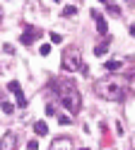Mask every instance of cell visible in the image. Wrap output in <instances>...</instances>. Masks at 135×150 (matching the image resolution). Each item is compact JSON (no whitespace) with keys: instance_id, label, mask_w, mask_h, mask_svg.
Returning <instances> with one entry per match:
<instances>
[{"instance_id":"6da1fadb","label":"cell","mask_w":135,"mask_h":150,"mask_svg":"<svg viewBox=\"0 0 135 150\" xmlns=\"http://www.w3.org/2000/svg\"><path fill=\"white\" fill-rule=\"evenodd\" d=\"M53 90L58 92V97H60V104L70 111V114H77V111L82 109V97L80 92H77V87L72 85V82L68 80H53Z\"/></svg>"},{"instance_id":"7a4b0ae2","label":"cell","mask_w":135,"mask_h":150,"mask_svg":"<svg viewBox=\"0 0 135 150\" xmlns=\"http://www.w3.org/2000/svg\"><path fill=\"white\" fill-rule=\"evenodd\" d=\"M94 92L101 99H111V102H116V99L123 97V87L118 85V82H113V80H99L94 85Z\"/></svg>"},{"instance_id":"3957f363","label":"cell","mask_w":135,"mask_h":150,"mask_svg":"<svg viewBox=\"0 0 135 150\" xmlns=\"http://www.w3.org/2000/svg\"><path fill=\"white\" fill-rule=\"evenodd\" d=\"M60 68L65 70V73H77L82 68V53H80V49H75V46H70V49H65L63 51V65Z\"/></svg>"},{"instance_id":"277c9868","label":"cell","mask_w":135,"mask_h":150,"mask_svg":"<svg viewBox=\"0 0 135 150\" xmlns=\"http://www.w3.org/2000/svg\"><path fill=\"white\" fill-rule=\"evenodd\" d=\"M7 90L12 92V97H15V104H17V107H27V97H24V92H22V87H19V82H17V80H10Z\"/></svg>"},{"instance_id":"5b68a950","label":"cell","mask_w":135,"mask_h":150,"mask_svg":"<svg viewBox=\"0 0 135 150\" xmlns=\"http://www.w3.org/2000/svg\"><path fill=\"white\" fill-rule=\"evenodd\" d=\"M39 36H41V32H39V29H32V27H27V32L22 34V39H19V41H22L24 46H32V44L39 39Z\"/></svg>"},{"instance_id":"8992f818","label":"cell","mask_w":135,"mask_h":150,"mask_svg":"<svg viewBox=\"0 0 135 150\" xmlns=\"http://www.w3.org/2000/svg\"><path fill=\"white\" fill-rule=\"evenodd\" d=\"M48 150H72V140L70 138H56Z\"/></svg>"},{"instance_id":"52a82bcc","label":"cell","mask_w":135,"mask_h":150,"mask_svg":"<svg viewBox=\"0 0 135 150\" xmlns=\"http://www.w3.org/2000/svg\"><path fill=\"white\" fill-rule=\"evenodd\" d=\"M92 17H94V22H96V32H99V34H106V32H109V27H106V20H104V17L99 15V12H92Z\"/></svg>"},{"instance_id":"ba28073f","label":"cell","mask_w":135,"mask_h":150,"mask_svg":"<svg viewBox=\"0 0 135 150\" xmlns=\"http://www.w3.org/2000/svg\"><path fill=\"white\" fill-rule=\"evenodd\" d=\"M12 143H15V136H12V133H5L3 138H0V150H10Z\"/></svg>"},{"instance_id":"9c48e42d","label":"cell","mask_w":135,"mask_h":150,"mask_svg":"<svg viewBox=\"0 0 135 150\" xmlns=\"http://www.w3.org/2000/svg\"><path fill=\"white\" fill-rule=\"evenodd\" d=\"M104 68L109 70V73H116V70H121V68H123V63H121V61H109Z\"/></svg>"},{"instance_id":"30bf717a","label":"cell","mask_w":135,"mask_h":150,"mask_svg":"<svg viewBox=\"0 0 135 150\" xmlns=\"http://www.w3.org/2000/svg\"><path fill=\"white\" fill-rule=\"evenodd\" d=\"M34 131H36V136H46V133H48V126L44 124V121H36V124H34Z\"/></svg>"},{"instance_id":"8fae6325","label":"cell","mask_w":135,"mask_h":150,"mask_svg":"<svg viewBox=\"0 0 135 150\" xmlns=\"http://www.w3.org/2000/svg\"><path fill=\"white\" fill-rule=\"evenodd\" d=\"M60 15H63V17H75V15H77V7H75V5H65L63 10H60Z\"/></svg>"},{"instance_id":"7c38bea8","label":"cell","mask_w":135,"mask_h":150,"mask_svg":"<svg viewBox=\"0 0 135 150\" xmlns=\"http://www.w3.org/2000/svg\"><path fill=\"white\" fill-rule=\"evenodd\" d=\"M106 7H109V15H113V17H121V7L116 5V3H106Z\"/></svg>"},{"instance_id":"4fadbf2b","label":"cell","mask_w":135,"mask_h":150,"mask_svg":"<svg viewBox=\"0 0 135 150\" xmlns=\"http://www.w3.org/2000/svg\"><path fill=\"white\" fill-rule=\"evenodd\" d=\"M106 51H109V44H106V41H104V44H99V46L94 49V53H96V56H104Z\"/></svg>"},{"instance_id":"5bb4252c","label":"cell","mask_w":135,"mask_h":150,"mask_svg":"<svg viewBox=\"0 0 135 150\" xmlns=\"http://www.w3.org/2000/svg\"><path fill=\"white\" fill-rule=\"evenodd\" d=\"M39 53H41V56H48V53H51V44H41V46H39Z\"/></svg>"},{"instance_id":"9a60e30c","label":"cell","mask_w":135,"mask_h":150,"mask_svg":"<svg viewBox=\"0 0 135 150\" xmlns=\"http://www.w3.org/2000/svg\"><path fill=\"white\" fill-rule=\"evenodd\" d=\"M0 107H3V111H5V114H12V104H10V102H3Z\"/></svg>"},{"instance_id":"2e32d148","label":"cell","mask_w":135,"mask_h":150,"mask_svg":"<svg viewBox=\"0 0 135 150\" xmlns=\"http://www.w3.org/2000/svg\"><path fill=\"white\" fill-rule=\"evenodd\" d=\"M27 150H39V140H29V143H27Z\"/></svg>"},{"instance_id":"e0dca14e","label":"cell","mask_w":135,"mask_h":150,"mask_svg":"<svg viewBox=\"0 0 135 150\" xmlns=\"http://www.w3.org/2000/svg\"><path fill=\"white\" fill-rule=\"evenodd\" d=\"M60 41H63L60 34H51V44H60Z\"/></svg>"},{"instance_id":"ac0fdd59","label":"cell","mask_w":135,"mask_h":150,"mask_svg":"<svg viewBox=\"0 0 135 150\" xmlns=\"http://www.w3.org/2000/svg\"><path fill=\"white\" fill-rule=\"evenodd\" d=\"M46 114H48V116H56V107L48 104V107H46Z\"/></svg>"},{"instance_id":"d6986e66","label":"cell","mask_w":135,"mask_h":150,"mask_svg":"<svg viewBox=\"0 0 135 150\" xmlns=\"http://www.w3.org/2000/svg\"><path fill=\"white\" fill-rule=\"evenodd\" d=\"M3 51H5V53H12L15 49H12V44H5V46H3Z\"/></svg>"},{"instance_id":"ffe728a7","label":"cell","mask_w":135,"mask_h":150,"mask_svg":"<svg viewBox=\"0 0 135 150\" xmlns=\"http://www.w3.org/2000/svg\"><path fill=\"white\" fill-rule=\"evenodd\" d=\"M130 34H133V36H135V24H133V27H130Z\"/></svg>"},{"instance_id":"44dd1931","label":"cell","mask_w":135,"mask_h":150,"mask_svg":"<svg viewBox=\"0 0 135 150\" xmlns=\"http://www.w3.org/2000/svg\"><path fill=\"white\" fill-rule=\"evenodd\" d=\"M51 3H60V0H51Z\"/></svg>"}]
</instances>
